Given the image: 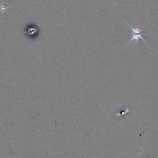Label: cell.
<instances>
[{
	"label": "cell",
	"mask_w": 158,
	"mask_h": 158,
	"mask_svg": "<svg viewBox=\"0 0 158 158\" xmlns=\"http://www.w3.org/2000/svg\"><path fill=\"white\" fill-rule=\"evenodd\" d=\"M128 25L130 29L131 30V36L127 44L131 43V41H133L135 43V44H136L137 43H139V41L140 40H143L144 43H146V41L144 40V38L143 37V36L144 35H145L144 33V31L146 29L145 28H141L139 25H135L134 27L130 26L128 24Z\"/></svg>",
	"instance_id": "cell-1"
}]
</instances>
